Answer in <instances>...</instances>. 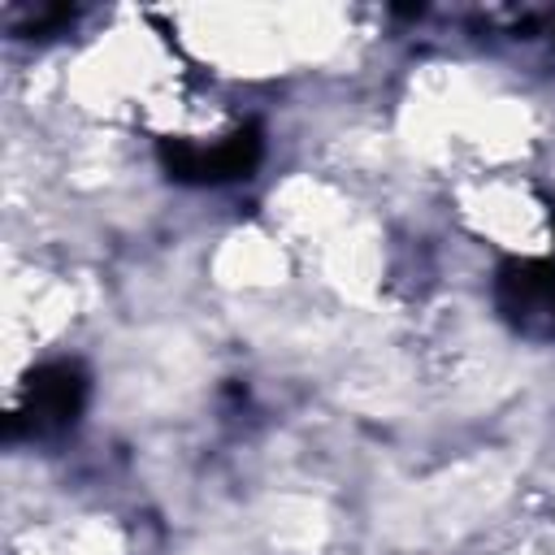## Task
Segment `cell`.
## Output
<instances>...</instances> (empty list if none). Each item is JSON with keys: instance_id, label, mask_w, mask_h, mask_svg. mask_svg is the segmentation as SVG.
I'll return each mask as SVG.
<instances>
[{"instance_id": "6da1fadb", "label": "cell", "mask_w": 555, "mask_h": 555, "mask_svg": "<svg viewBox=\"0 0 555 555\" xmlns=\"http://www.w3.org/2000/svg\"><path fill=\"white\" fill-rule=\"evenodd\" d=\"M82 408H87V373L74 360L39 364L22 382L4 438H56L82 416Z\"/></svg>"}, {"instance_id": "7a4b0ae2", "label": "cell", "mask_w": 555, "mask_h": 555, "mask_svg": "<svg viewBox=\"0 0 555 555\" xmlns=\"http://www.w3.org/2000/svg\"><path fill=\"white\" fill-rule=\"evenodd\" d=\"M260 130L256 126H238L212 143L199 139H160V165L173 182H191V186H221L234 178H251V169L260 165Z\"/></svg>"}, {"instance_id": "3957f363", "label": "cell", "mask_w": 555, "mask_h": 555, "mask_svg": "<svg viewBox=\"0 0 555 555\" xmlns=\"http://www.w3.org/2000/svg\"><path fill=\"white\" fill-rule=\"evenodd\" d=\"M494 308L516 334L555 343V264L533 256L503 260L494 273Z\"/></svg>"}]
</instances>
